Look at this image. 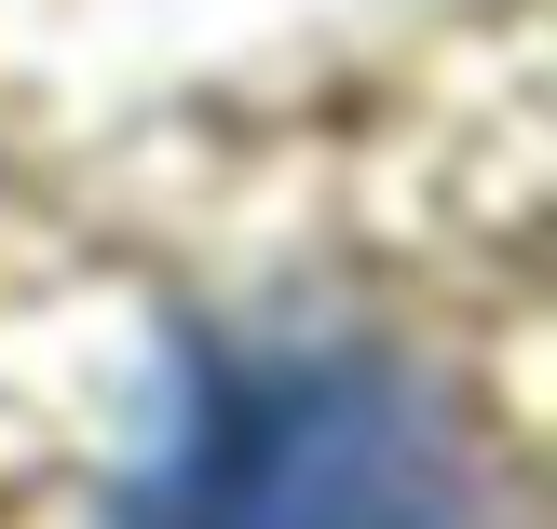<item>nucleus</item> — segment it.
Masks as SVG:
<instances>
[{
	"instance_id": "obj_1",
	"label": "nucleus",
	"mask_w": 557,
	"mask_h": 529,
	"mask_svg": "<svg viewBox=\"0 0 557 529\" xmlns=\"http://www.w3.org/2000/svg\"><path fill=\"white\" fill-rule=\"evenodd\" d=\"M123 529H462V449L368 340H218Z\"/></svg>"
}]
</instances>
